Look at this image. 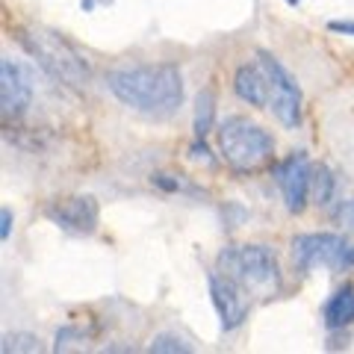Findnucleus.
Instances as JSON below:
<instances>
[{
  "instance_id": "obj_1",
  "label": "nucleus",
  "mask_w": 354,
  "mask_h": 354,
  "mask_svg": "<svg viewBox=\"0 0 354 354\" xmlns=\"http://www.w3.org/2000/svg\"><path fill=\"white\" fill-rule=\"evenodd\" d=\"M115 101L148 118H171L183 106V74L174 62L115 65L104 77Z\"/></svg>"
},
{
  "instance_id": "obj_2",
  "label": "nucleus",
  "mask_w": 354,
  "mask_h": 354,
  "mask_svg": "<svg viewBox=\"0 0 354 354\" xmlns=\"http://www.w3.org/2000/svg\"><path fill=\"white\" fill-rule=\"evenodd\" d=\"M216 272L239 283L257 301H269V298L281 295L283 290V274H281L278 257L272 254V248L254 245V242L225 245L216 257Z\"/></svg>"
},
{
  "instance_id": "obj_3",
  "label": "nucleus",
  "mask_w": 354,
  "mask_h": 354,
  "mask_svg": "<svg viewBox=\"0 0 354 354\" xmlns=\"http://www.w3.org/2000/svg\"><path fill=\"white\" fill-rule=\"evenodd\" d=\"M18 41L39 62V68H44L53 80L65 83L68 88H86L92 80V65L62 32L48 27H21Z\"/></svg>"
},
{
  "instance_id": "obj_4",
  "label": "nucleus",
  "mask_w": 354,
  "mask_h": 354,
  "mask_svg": "<svg viewBox=\"0 0 354 354\" xmlns=\"http://www.w3.org/2000/svg\"><path fill=\"white\" fill-rule=\"evenodd\" d=\"M218 153L234 171L254 174L272 162L274 139L254 121L230 115L218 124Z\"/></svg>"
},
{
  "instance_id": "obj_5",
  "label": "nucleus",
  "mask_w": 354,
  "mask_h": 354,
  "mask_svg": "<svg viewBox=\"0 0 354 354\" xmlns=\"http://www.w3.org/2000/svg\"><path fill=\"white\" fill-rule=\"evenodd\" d=\"M257 62L263 65L266 77H269V109L272 115L281 121L286 130H295L301 124V109H304V97H301V86L298 80L283 68V62L269 50H257Z\"/></svg>"
},
{
  "instance_id": "obj_6",
  "label": "nucleus",
  "mask_w": 354,
  "mask_h": 354,
  "mask_svg": "<svg viewBox=\"0 0 354 354\" xmlns=\"http://www.w3.org/2000/svg\"><path fill=\"white\" fill-rule=\"evenodd\" d=\"M292 266L310 272L316 266L354 269V245L339 234H298L292 236Z\"/></svg>"
},
{
  "instance_id": "obj_7",
  "label": "nucleus",
  "mask_w": 354,
  "mask_h": 354,
  "mask_svg": "<svg viewBox=\"0 0 354 354\" xmlns=\"http://www.w3.org/2000/svg\"><path fill=\"white\" fill-rule=\"evenodd\" d=\"M44 216L50 225H57L71 236H92L101 221V207L92 195H68L50 201L44 207Z\"/></svg>"
},
{
  "instance_id": "obj_8",
  "label": "nucleus",
  "mask_w": 354,
  "mask_h": 354,
  "mask_svg": "<svg viewBox=\"0 0 354 354\" xmlns=\"http://www.w3.org/2000/svg\"><path fill=\"white\" fill-rule=\"evenodd\" d=\"M30 104H32V77L27 65L15 62L12 57H3L0 59V118H3V124L21 121L27 115Z\"/></svg>"
},
{
  "instance_id": "obj_9",
  "label": "nucleus",
  "mask_w": 354,
  "mask_h": 354,
  "mask_svg": "<svg viewBox=\"0 0 354 354\" xmlns=\"http://www.w3.org/2000/svg\"><path fill=\"white\" fill-rule=\"evenodd\" d=\"M272 177L283 195V204L292 216H301L310 204V177H313V165H310L304 151L290 153L278 165H272Z\"/></svg>"
},
{
  "instance_id": "obj_10",
  "label": "nucleus",
  "mask_w": 354,
  "mask_h": 354,
  "mask_svg": "<svg viewBox=\"0 0 354 354\" xmlns=\"http://www.w3.org/2000/svg\"><path fill=\"white\" fill-rule=\"evenodd\" d=\"M207 283H209V298H213V307L218 313L221 330H236L251 313V295L239 283L225 278L221 272H209Z\"/></svg>"
},
{
  "instance_id": "obj_11",
  "label": "nucleus",
  "mask_w": 354,
  "mask_h": 354,
  "mask_svg": "<svg viewBox=\"0 0 354 354\" xmlns=\"http://www.w3.org/2000/svg\"><path fill=\"white\" fill-rule=\"evenodd\" d=\"M234 92L248 106L269 109V77L260 62H242L234 74Z\"/></svg>"
},
{
  "instance_id": "obj_12",
  "label": "nucleus",
  "mask_w": 354,
  "mask_h": 354,
  "mask_svg": "<svg viewBox=\"0 0 354 354\" xmlns=\"http://www.w3.org/2000/svg\"><path fill=\"white\" fill-rule=\"evenodd\" d=\"M322 319L328 330H342L354 325V283H342L339 290L325 301Z\"/></svg>"
},
{
  "instance_id": "obj_13",
  "label": "nucleus",
  "mask_w": 354,
  "mask_h": 354,
  "mask_svg": "<svg viewBox=\"0 0 354 354\" xmlns=\"http://www.w3.org/2000/svg\"><path fill=\"white\" fill-rule=\"evenodd\" d=\"M216 106H218V101H216L213 88H201L198 97H195V121H192L195 139L207 142V136L213 133V127H216Z\"/></svg>"
},
{
  "instance_id": "obj_14",
  "label": "nucleus",
  "mask_w": 354,
  "mask_h": 354,
  "mask_svg": "<svg viewBox=\"0 0 354 354\" xmlns=\"http://www.w3.org/2000/svg\"><path fill=\"white\" fill-rule=\"evenodd\" d=\"M337 192V177L328 165H313V177H310V204L316 207H328L334 201Z\"/></svg>"
},
{
  "instance_id": "obj_15",
  "label": "nucleus",
  "mask_w": 354,
  "mask_h": 354,
  "mask_svg": "<svg viewBox=\"0 0 354 354\" xmlns=\"http://www.w3.org/2000/svg\"><path fill=\"white\" fill-rule=\"evenodd\" d=\"M151 354H192L195 348L177 334H157L148 346Z\"/></svg>"
},
{
  "instance_id": "obj_16",
  "label": "nucleus",
  "mask_w": 354,
  "mask_h": 354,
  "mask_svg": "<svg viewBox=\"0 0 354 354\" xmlns=\"http://www.w3.org/2000/svg\"><path fill=\"white\" fill-rule=\"evenodd\" d=\"M39 348H41L39 337L36 334H24V330L6 334L3 337V346H0V351H3V354H9V351H27V354H32V351H39Z\"/></svg>"
},
{
  "instance_id": "obj_17",
  "label": "nucleus",
  "mask_w": 354,
  "mask_h": 354,
  "mask_svg": "<svg viewBox=\"0 0 354 354\" xmlns=\"http://www.w3.org/2000/svg\"><path fill=\"white\" fill-rule=\"evenodd\" d=\"M92 337V330H83L80 325H65L57 330V337H53V351H65V348H71L74 342H83Z\"/></svg>"
},
{
  "instance_id": "obj_18",
  "label": "nucleus",
  "mask_w": 354,
  "mask_h": 354,
  "mask_svg": "<svg viewBox=\"0 0 354 354\" xmlns=\"http://www.w3.org/2000/svg\"><path fill=\"white\" fill-rule=\"evenodd\" d=\"M151 183L157 186L160 192H183V189H189L183 180H180V174H165V171H157V174H151Z\"/></svg>"
},
{
  "instance_id": "obj_19",
  "label": "nucleus",
  "mask_w": 354,
  "mask_h": 354,
  "mask_svg": "<svg viewBox=\"0 0 354 354\" xmlns=\"http://www.w3.org/2000/svg\"><path fill=\"white\" fill-rule=\"evenodd\" d=\"M330 218H334L342 230H354V198L351 201H339L334 207V213H330Z\"/></svg>"
},
{
  "instance_id": "obj_20",
  "label": "nucleus",
  "mask_w": 354,
  "mask_h": 354,
  "mask_svg": "<svg viewBox=\"0 0 354 354\" xmlns=\"http://www.w3.org/2000/svg\"><path fill=\"white\" fill-rule=\"evenodd\" d=\"M9 236H12V209L3 207L0 209V239L6 242Z\"/></svg>"
},
{
  "instance_id": "obj_21",
  "label": "nucleus",
  "mask_w": 354,
  "mask_h": 354,
  "mask_svg": "<svg viewBox=\"0 0 354 354\" xmlns=\"http://www.w3.org/2000/svg\"><path fill=\"white\" fill-rule=\"evenodd\" d=\"M328 30L339 36H354V21H328Z\"/></svg>"
},
{
  "instance_id": "obj_22",
  "label": "nucleus",
  "mask_w": 354,
  "mask_h": 354,
  "mask_svg": "<svg viewBox=\"0 0 354 354\" xmlns=\"http://www.w3.org/2000/svg\"><path fill=\"white\" fill-rule=\"evenodd\" d=\"M97 3H113V0H80V9H83V12H92Z\"/></svg>"
},
{
  "instance_id": "obj_23",
  "label": "nucleus",
  "mask_w": 354,
  "mask_h": 354,
  "mask_svg": "<svg viewBox=\"0 0 354 354\" xmlns=\"http://www.w3.org/2000/svg\"><path fill=\"white\" fill-rule=\"evenodd\" d=\"M286 3H290V6H298V3H301V0H286Z\"/></svg>"
}]
</instances>
